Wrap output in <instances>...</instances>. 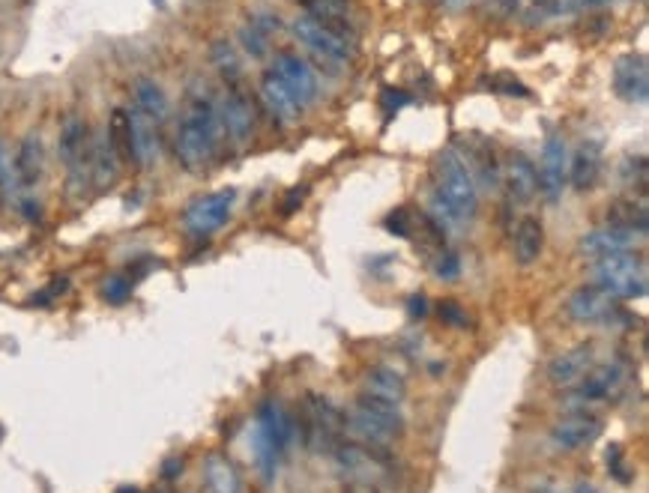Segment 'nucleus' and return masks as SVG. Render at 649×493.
<instances>
[{"label": "nucleus", "mask_w": 649, "mask_h": 493, "mask_svg": "<svg viewBox=\"0 0 649 493\" xmlns=\"http://www.w3.org/2000/svg\"><path fill=\"white\" fill-rule=\"evenodd\" d=\"M479 210V192L470 165L458 150H443L437 156L434 186L428 192V213L431 222L446 231H461Z\"/></svg>", "instance_id": "1"}, {"label": "nucleus", "mask_w": 649, "mask_h": 493, "mask_svg": "<svg viewBox=\"0 0 649 493\" xmlns=\"http://www.w3.org/2000/svg\"><path fill=\"white\" fill-rule=\"evenodd\" d=\"M219 141H222L219 108L207 96H192L186 102V111H183L177 135H174L177 162L192 174L204 171L216 159Z\"/></svg>", "instance_id": "2"}, {"label": "nucleus", "mask_w": 649, "mask_h": 493, "mask_svg": "<svg viewBox=\"0 0 649 493\" xmlns=\"http://www.w3.org/2000/svg\"><path fill=\"white\" fill-rule=\"evenodd\" d=\"M593 284L602 287L605 293L617 296L620 302L623 299H644L649 290L647 263L635 251L596 260V266H593Z\"/></svg>", "instance_id": "3"}, {"label": "nucleus", "mask_w": 649, "mask_h": 493, "mask_svg": "<svg viewBox=\"0 0 649 493\" xmlns=\"http://www.w3.org/2000/svg\"><path fill=\"white\" fill-rule=\"evenodd\" d=\"M350 428L365 443L389 446L392 440H398L404 434V416H401L398 404H386V401L362 395L350 410Z\"/></svg>", "instance_id": "4"}, {"label": "nucleus", "mask_w": 649, "mask_h": 493, "mask_svg": "<svg viewBox=\"0 0 649 493\" xmlns=\"http://www.w3.org/2000/svg\"><path fill=\"white\" fill-rule=\"evenodd\" d=\"M569 317L575 323H584V326H635L638 317L629 314L623 308V302L611 293H605L602 287L590 284V287H578L572 296H569Z\"/></svg>", "instance_id": "5"}, {"label": "nucleus", "mask_w": 649, "mask_h": 493, "mask_svg": "<svg viewBox=\"0 0 649 493\" xmlns=\"http://www.w3.org/2000/svg\"><path fill=\"white\" fill-rule=\"evenodd\" d=\"M629 383V371L620 365V362H608V365H593L590 374L572 386V395H569V404L578 407V410H590V407H599V404H611L623 395Z\"/></svg>", "instance_id": "6"}, {"label": "nucleus", "mask_w": 649, "mask_h": 493, "mask_svg": "<svg viewBox=\"0 0 649 493\" xmlns=\"http://www.w3.org/2000/svg\"><path fill=\"white\" fill-rule=\"evenodd\" d=\"M90 147H93V141H90L87 123L78 114H66L63 126H60L57 150H60V162L69 171V183H87L90 180Z\"/></svg>", "instance_id": "7"}, {"label": "nucleus", "mask_w": 649, "mask_h": 493, "mask_svg": "<svg viewBox=\"0 0 649 493\" xmlns=\"http://www.w3.org/2000/svg\"><path fill=\"white\" fill-rule=\"evenodd\" d=\"M234 201H237L234 189H222V192H213V195H204V198L192 201L189 210H186V216H183V228L192 237H210V234H216L231 219Z\"/></svg>", "instance_id": "8"}, {"label": "nucleus", "mask_w": 649, "mask_h": 493, "mask_svg": "<svg viewBox=\"0 0 649 493\" xmlns=\"http://www.w3.org/2000/svg\"><path fill=\"white\" fill-rule=\"evenodd\" d=\"M219 123H222V135H228L237 147L249 144L255 135V108L249 93L240 84H228L222 105H219Z\"/></svg>", "instance_id": "9"}, {"label": "nucleus", "mask_w": 649, "mask_h": 493, "mask_svg": "<svg viewBox=\"0 0 649 493\" xmlns=\"http://www.w3.org/2000/svg\"><path fill=\"white\" fill-rule=\"evenodd\" d=\"M605 431V422L590 410H575L551 428V443L560 452H581L593 446Z\"/></svg>", "instance_id": "10"}, {"label": "nucleus", "mask_w": 649, "mask_h": 493, "mask_svg": "<svg viewBox=\"0 0 649 493\" xmlns=\"http://www.w3.org/2000/svg\"><path fill=\"white\" fill-rule=\"evenodd\" d=\"M536 171H539V192L551 204H557L569 186V150L560 135H548L542 147V168Z\"/></svg>", "instance_id": "11"}, {"label": "nucleus", "mask_w": 649, "mask_h": 493, "mask_svg": "<svg viewBox=\"0 0 649 493\" xmlns=\"http://www.w3.org/2000/svg\"><path fill=\"white\" fill-rule=\"evenodd\" d=\"M273 72L276 78L288 87V93L297 99L300 108H306L309 102H315L318 90H321V81L312 69L309 60H303L300 54H279L276 63H273Z\"/></svg>", "instance_id": "12"}, {"label": "nucleus", "mask_w": 649, "mask_h": 493, "mask_svg": "<svg viewBox=\"0 0 649 493\" xmlns=\"http://www.w3.org/2000/svg\"><path fill=\"white\" fill-rule=\"evenodd\" d=\"M291 30H294V36L306 45V48H312L321 60L326 63H335V66H341V63H347L350 60V45L341 39V36H335L329 27L324 24H318L315 18H309V15H300V18H294V24H291Z\"/></svg>", "instance_id": "13"}, {"label": "nucleus", "mask_w": 649, "mask_h": 493, "mask_svg": "<svg viewBox=\"0 0 649 493\" xmlns=\"http://www.w3.org/2000/svg\"><path fill=\"white\" fill-rule=\"evenodd\" d=\"M614 93L629 105L649 99V63L644 54H623L614 63Z\"/></svg>", "instance_id": "14"}, {"label": "nucleus", "mask_w": 649, "mask_h": 493, "mask_svg": "<svg viewBox=\"0 0 649 493\" xmlns=\"http://www.w3.org/2000/svg\"><path fill=\"white\" fill-rule=\"evenodd\" d=\"M341 416L324 398H309V422H306V443L318 452H329L338 446Z\"/></svg>", "instance_id": "15"}, {"label": "nucleus", "mask_w": 649, "mask_h": 493, "mask_svg": "<svg viewBox=\"0 0 649 493\" xmlns=\"http://www.w3.org/2000/svg\"><path fill=\"white\" fill-rule=\"evenodd\" d=\"M593 365H596V350H593V344H578V347L560 353V356L548 365V377H551L554 386L572 389V386H578V383L590 374Z\"/></svg>", "instance_id": "16"}, {"label": "nucleus", "mask_w": 649, "mask_h": 493, "mask_svg": "<svg viewBox=\"0 0 649 493\" xmlns=\"http://www.w3.org/2000/svg\"><path fill=\"white\" fill-rule=\"evenodd\" d=\"M255 428L276 446V452L279 455H285L288 449H291V443H294V437H297V425H294V416L282 407V404H276V401H267V404H261V410H258V422H255Z\"/></svg>", "instance_id": "17"}, {"label": "nucleus", "mask_w": 649, "mask_h": 493, "mask_svg": "<svg viewBox=\"0 0 649 493\" xmlns=\"http://www.w3.org/2000/svg\"><path fill=\"white\" fill-rule=\"evenodd\" d=\"M602 177V144L599 141H584L575 153H572V162H569V183L578 189V192H590L596 189Z\"/></svg>", "instance_id": "18"}, {"label": "nucleus", "mask_w": 649, "mask_h": 493, "mask_svg": "<svg viewBox=\"0 0 649 493\" xmlns=\"http://www.w3.org/2000/svg\"><path fill=\"white\" fill-rule=\"evenodd\" d=\"M129 129H132V165L147 168L159 156V126L147 120L138 108L129 111Z\"/></svg>", "instance_id": "19"}, {"label": "nucleus", "mask_w": 649, "mask_h": 493, "mask_svg": "<svg viewBox=\"0 0 649 493\" xmlns=\"http://www.w3.org/2000/svg\"><path fill=\"white\" fill-rule=\"evenodd\" d=\"M503 177L509 183V195L515 198V204H530L539 195V171L524 153L509 156V165H506Z\"/></svg>", "instance_id": "20"}, {"label": "nucleus", "mask_w": 649, "mask_h": 493, "mask_svg": "<svg viewBox=\"0 0 649 493\" xmlns=\"http://www.w3.org/2000/svg\"><path fill=\"white\" fill-rule=\"evenodd\" d=\"M626 251H635V237H629L617 228H599L581 240V254L593 257V260H605V257L626 254Z\"/></svg>", "instance_id": "21"}, {"label": "nucleus", "mask_w": 649, "mask_h": 493, "mask_svg": "<svg viewBox=\"0 0 649 493\" xmlns=\"http://www.w3.org/2000/svg\"><path fill=\"white\" fill-rule=\"evenodd\" d=\"M132 99H135L132 108H138L156 126H162L168 120V111H171L168 108V96H165V90L153 78H138L135 87H132Z\"/></svg>", "instance_id": "22"}, {"label": "nucleus", "mask_w": 649, "mask_h": 493, "mask_svg": "<svg viewBox=\"0 0 649 493\" xmlns=\"http://www.w3.org/2000/svg\"><path fill=\"white\" fill-rule=\"evenodd\" d=\"M204 482L210 493H243V476L240 470L234 467L231 458L225 455H207L204 461Z\"/></svg>", "instance_id": "23"}, {"label": "nucleus", "mask_w": 649, "mask_h": 493, "mask_svg": "<svg viewBox=\"0 0 649 493\" xmlns=\"http://www.w3.org/2000/svg\"><path fill=\"white\" fill-rule=\"evenodd\" d=\"M261 99H264V105L270 108V114H273L276 120H282V123H288V120H294V117L300 114L297 99L288 93V87L276 78L273 69L261 78Z\"/></svg>", "instance_id": "24"}, {"label": "nucleus", "mask_w": 649, "mask_h": 493, "mask_svg": "<svg viewBox=\"0 0 649 493\" xmlns=\"http://www.w3.org/2000/svg\"><path fill=\"white\" fill-rule=\"evenodd\" d=\"M545 248V228L539 216H524L515 228V260L521 266H530L533 260H539Z\"/></svg>", "instance_id": "25"}, {"label": "nucleus", "mask_w": 649, "mask_h": 493, "mask_svg": "<svg viewBox=\"0 0 649 493\" xmlns=\"http://www.w3.org/2000/svg\"><path fill=\"white\" fill-rule=\"evenodd\" d=\"M608 228H617L629 237H647L649 231V216L647 204L644 201H617L608 210Z\"/></svg>", "instance_id": "26"}, {"label": "nucleus", "mask_w": 649, "mask_h": 493, "mask_svg": "<svg viewBox=\"0 0 649 493\" xmlns=\"http://www.w3.org/2000/svg\"><path fill=\"white\" fill-rule=\"evenodd\" d=\"M306 15L315 18L318 24L329 27L335 36H341L344 42L350 39V24H347V0H303Z\"/></svg>", "instance_id": "27"}, {"label": "nucleus", "mask_w": 649, "mask_h": 493, "mask_svg": "<svg viewBox=\"0 0 649 493\" xmlns=\"http://www.w3.org/2000/svg\"><path fill=\"white\" fill-rule=\"evenodd\" d=\"M117 171H120V159L114 156L108 138L93 141V147H90V180H93V186L99 192L111 189L114 180H117Z\"/></svg>", "instance_id": "28"}, {"label": "nucleus", "mask_w": 649, "mask_h": 493, "mask_svg": "<svg viewBox=\"0 0 649 493\" xmlns=\"http://www.w3.org/2000/svg\"><path fill=\"white\" fill-rule=\"evenodd\" d=\"M404 392H407L404 377L389 371V368H374L365 377V395L368 398H377V401H386V404H401Z\"/></svg>", "instance_id": "29"}, {"label": "nucleus", "mask_w": 649, "mask_h": 493, "mask_svg": "<svg viewBox=\"0 0 649 493\" xmlns=\"http://www.w3.org/2000/svg\"><path fill=\"white\" fill-rule=\"evenodd\" d=\"M42 141L36 135H27L18 147V156H15V174H18V183L21 186H36L39 177H42Z\"/></svg>", "instance_id": "30"}, {"label": "nucleus", "mask_w": 649, "mask_h": 493, "mask_svg": "<svg viewBox=\"0 0 649 493\" xmlns=\"http://www.w3.org/2000/svg\"><path fill=\"white\" fill-rule=\"evenodd\" d=\"M521 12L527 24H545L563 15H575L578 12V0H521Z\"/></svg>", "instance_id": "31"}, {"label": "nucleus", "mask_w": 649, "mask_h": 493, "mask_svg": "<svg viewBox=\"0 0 649 493\" xmlns=\"http://www.w3.org/2000/svg\"><path fill=\"white\" fill-rule=\"evenodd\" d=\"M105 138H108L114 156H117L120 162H129V165H132V129H129V111H126V108H114V111H111Z\"/></svg>", "instance_id": "32"}, {"label": "nucleus", "mask_w": 649, "mask_h": 493, "mask_svg": "<svg viewBox=\"0 0 649 493\" xmlns=\"http://www.w3.org/2000/svg\"><path fill=\"white\" fill-rule=\"evenodd\" d=\"M473 162H476V171H473V177L479 174L482 177V183L488 186V189H497L500 186V180H503V168H500V162H497V156H494V150L488 147V144H482V147H476L473 153Z\"/></svg>", "instance_id": "33"}, {"label": "nucleus", "mask_w": 649, "mask_h": 493, "mask_svg": "<svg viewBox=\"0 0 649 493\" xmlns=\"http://www.w3.org/2000/svg\"><path fill=\"white\" fill-rule=\"evenodd\" d=\"M213 63H216V69L222 72V78L228 84H237V78H240V57H237V51L228 42H216L213 45Z\"/></svg>", "instance_id": "34"}, {"label": "nucleus", "mask_w": 649, "mask_h": 493, "mask_svg": "<svg viewBox=\"0 0 649 493\" xmlns=\"http://www.w3.org/2000/svg\"><path fill=\"white\" fill-rule=\"evenodd\" d=\"M102 296H105V302H111V305H123V302L132 296V281L123 278V275H111V278L102 284Z\"/></svg>", "instance_id": "35"}, {"label": "nucleus", "mask_w": 649, "mask_h": 493, "mask_svg": "<svg viewBox=\"0 0 649 493\" xmlns=\"http://www.w3.org/2000/svg\"><path fill=\"white\" fill-rule=\"evenodd\" d=\"M608 473H611L617 482H623V485H629V482L635 479V473L626 467V458H623V449H620V446H611V449H608Z\"/></svg>", "instance_id": "36"}, {"label": "nucleus", "mask_w": 649, "mask_h": 493, "mask_svg": "<svg viewBox=\"0 0 649 493\" xmlns=\"http://www.w3.org/2000/svg\"><path fill=\"white\" fill-rule=\"evenodd\" d=\"M243 45L252 57H264L267 54V33L261 27H243Z\"/></svg>", "instance_id": "37"}, {"label": "nucleus", "mask_w": 649, "mask_h": 493, "mask_svg": "<svg viewBox=\"0 0 649 493\" xmlns=\"http://www.w3.org/2000/svg\"><path fill=\"white\" fill-rule=\"evenodd\" d=\"M437 314H440L449 326H467V320H470L467 311H464L458 302H443V305L437 308Z\"/></svg>", "instance_id": "38"}, {"label": "nucleus", "mask_w": 649, "mask_h": 493, "mask_svg": "<svg viewBox=\"0 0 649 493\" xmlns=\"http://www.w3.org/2000/svg\"><path fill=\"white\" fill-rule=\"evenodd\" d=\"M458 272H461L458 254H455V251H443V257H440V263H437V275L446 278V281H452V278H458Z\"/></svg>", "instance_id": "39"}, {"label": "nucleus", "mask_w": 649, "mask_h": 493, "mask_svg": "<svg viewBox=\"0 0 649 493\" xmlns=\"http://www.w3.org/2000/svg\"><path fill=\"white\" fill-rule=\"evenodd\" d=\"M386 231H389V234H398V237H410V228H407V213H404V210L392 213V216L386 219Z\"/></svg>", "instance_id": "40"}, {"label": "nucleus", "mask_w": 649, "mask_h": 493, "mask_svg": "<svg viewBox=\"0 0 649 493\" xmlns=\"http://www.w3.org/2000/svg\"><path fill=\"white\" fill-rule=\"evenodd\" d=\"M383 105H386V111L392 114V111H401L404 105H410V96L401 93V90H386V93H383Z\"/></svg>", "instance_id": "41"}, {"label": "nucleus", "mask_w": 649, "mask_h": 493, "mask_svg": "<svg viewBox=\"0 0 649 493\" xmlns=\"http://www.w3.org/2000/svg\"><path fill=\"white\" fill-rule=\"evenodd\" d=\"M488 9H494V15L506 18V15H512L515 9H521V0H488Z\"/></svg>", "instance_id": "42"}, {"label": "nucleus", "mask_w": 649, "mask_h": 493, "mask_svg": "<svg viewBox=\"0 0 649 493\" xmlns=\"http://www.w3.org/2000/svg\"><path fill=\"white\" fill-rule=\"evenodd\" d=\"M407 311H410V317H413V320L425 317V311H428V302H425V296H422V293L410 296V302H407Z\"/></svg>", "instance_id": "43"}, {"label": "nucleus", "mask_w": 649, "mask_h": 493, "mask_svg": "<svg viewBox=\"0 0 649 493\" xmlns=\"http://www.w3.org/2000/svg\"><path fill=\"white\" fill-rule=\"evenodd\" d=\"M575 493H602V491H599L593 482H578V485H575Z\"/></svg>", "instance_id": "44"}, {"label": "nucleus", "mask_w": 649, "mask_h": 493, "mask_svg": "<svg viewBox=\"0 0 649 493\" xmlns=\"http://www.w3.org/2000/svg\"><path fill=\"white\" fill-rule=\"evenodd\" d=\"M3 174H6V147L0 141V183H3Z\"/></svg>", "instance_id": "45"}, {"label": "nucleus", "mask_w": 649, "mask_h": 493, "mask_svg": "<svg viewBox=\"0 0 649 493\" xmlns=\"http://www.w3.org/2000/svg\"><path fill=\"white\" fill-rule=\"evenodd\" d=\"M117 493H141V491H138V488H120Z\"/></svg>", "instance_id": "46"}, {"label": "nucleus", "mask_w": 649, "mask_h": 493, "mask_svg": "<svg viewBox=\"0 0 649 493\" xmlns=\"http://www.w3.org/2000/svg\"><path fill=\"white\" fill-rule=\"evenodd\" d=\"M536 493H557V491H554V488H539Z\"/></svg>", "instance_id": "47"}, {"label": "nucleus", "mask_w": 649, "mask_h": 493, "mask_svg": "<svg viewBox=\"0 0 649 493\" xmlns=\"http://www.w3.org/2000/svg\"><path fill=\"white\" fill-rule=\"evenodd\" d=\"M0 440H3V425H0Z\"/></svg>", "instance_id": "48"}]
</instances>
